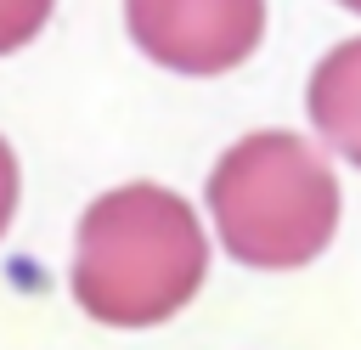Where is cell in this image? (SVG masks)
<instances>
[{
	"instance_id": "cell-5",
	"label": "cell",
	"mask_w": 361,
	"mask_h": 350,
	"mask_svg": "<svg viewBox=\"0 0 361 350\" xmlns=\"http://www.w3.org/2000/svg\"><path fill=\"white\" fill-rule=\"evenodd\" d=\"M51 6H56V0H0V56L17 51V45H28V40L45 28Z\"/></svg>"
},
{
	"instance_id": "cell-4",
	"label": "cell",
	"mask_w": 361,
	"mask_h": 350,
	"mask_svg": "<svg viewBox=\"0 0 361 350\" xmlns=\"http://www.w3.org/2000/svg\"><path fill=\"white\" fill-rule=\"evenodd\" d=\"M305 113H310L316 135H322L344 164L361 169V34L338 40V45L316 62V73H310V85H305Z\"/></svg>"
},
{
	"instance_id": "cell-2",
	"label": "cell",
	"mask_w": 361,
	"mask_h": 350,
	"mask_svg": "<svg viewBox=\"0 0 361 350\" xmlns=\"http://www.w3.org/2000/svg\"><path fill=\"white\" fill-rule=\"evenodd\" d=\"M209 215L231 260L254 271H299L338 237L344 192L305 135L254 130L209 169Z\"/></svg>"
},
{
	"instance_id": "cell-1",
	"label": "cell",
	"mask_w": 361,
	"mask_h": 350,
	"mask_svg": "<svg viewBox=\"0 0 361 350\" xmlns=\"http://www.w3.org/2000/svg\"><path fill=\"white\" fill-rule=\"evenodd\" d=\"M209 277V237L197 209L158 186L130 181L102 192L79 215L73 237V299L107 327L169 322Z\"/></svg>"
},
{
	"instance_id": "cell-7",
	"label": "cell",
	"mask_w": 361,
	"mask_h": 350,
	"mask_svg": "<svg viewBox=\"0 0 361 350\" xmlns=\"http://www.w3.org/2000/svg\"><path fill=\"white\" fill-rule=\"evenodd\" d=\"M338 6H350V11H361V0H338Z\"/></svg>"
},
{
	"instance_id": "cell-6",
	"label": "cell",
	"mask_w": 361,
	"mask_h": 350,
	"mask_svg": "<svg viewBox=\"0 0 361 350\" xmlns=\"http://www.w3.org/2000/svg\"><path fill=\"white\" fill-rule=\"evenodd\" d=\"M11 215H17V158H11V147L0 141V237H6Z\"/></svg>"
},
{
	"instance_id": "cell-3",
	"label": "cell",
	"mask_w": 361,
	"mask_h": 350,
	"mask_svg": "<svg viewBox=\"0 0 361 350\" xmlns=\"http://www.w3.org/2000/svg\"><path fill=\"white\" fill-rule=\"evenodd\" d=\"M130 40L169 73L214 79L265 40V0H124Z\"/></svg>"
}]
</instances>
